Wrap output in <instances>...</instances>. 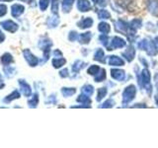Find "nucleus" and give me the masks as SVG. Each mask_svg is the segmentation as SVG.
<instances>
[{"mask_svg": "<svg viewBox=\"0 0 158 148\" xmlns=\"http://www.w3.org/2000/svg\"><path fill=\"white\" fill-rule=\"evenodd\" d=\"M138 47L144 51L149 54V56H155L157 53V47L156 43L152 41H148V39H143L139 43H138Z\"/></svg>", "mask_w": 158, "mask_h": 148, "instance_id": "obj_1", "label": "nucleus"}, {"mask_svg": "<svg viewBox=\"0 0 158 148\" xmlns=\"http://www.w3.org/2000/svg\"><path fill=\"white\" fill-rule=\"evenodd\" d=\"M136 94V89L133 85H130L128 87H127L125 89V91L123 93V104H128L130 102H131L135 97Z\"/></svg>", "mask_w": 158, "mask_h": 148, "instance_id": "obj_2", "label": "nucleus"}, {"mask_svg": "<svg viewBox=\"0 0 158 148\" xmlns=\"http://www.w3.org/2000/svg\"><path fill=\"white\" fill-rule=\"evenodd\" d=\"M139 82L141 83V85L143 86V88H144L145 90L147 91V93L150 94L152 86H151V83H150V73H149V71L147 70V69H143V70H142L141 79H140Z\"/></svg>", "mask_w": 158, "mask_h": 148, "instance_id": "obj_3", "label": "nucleus"}, {"mask_svg": "<svg viewBox=\"0 0 158 148\" xmlns=\"http://www.w3.org/2000/svg\"><path fill=\"white\" fill-rule=\"evenodd\" d=\"M23 56H24V58L26 59V61L28 62V64L30 66H32V67H35V66H37L38 65V63H39V58L36 56H34V54L30 51V49L26 48V49H24L23 51Z\"/></svg>", "mask_w": 158, "mask_h": 148, "instance_id": "obj_4", "label": "nucleus"}, {"mask_svg": "<svg viewBox=\"0 0 158 148\" xmlns=\"http://www.w3.org/2000/svg\"><path fill=\"white\" fill-rule=\"evenodd\" d=\"M52 43L48 39H44L41 42L39 43V47L43 49L44 51V60L48 59L49 56V52H51V47H52Z\"/></svg>", "mask_w": 158, "mask_h": 148, "instance_id": "obj_5", "label": "nucleus"}, {"mask_svg": "<svg viewBox=\"0 0 158 148\" xmlns=\"http://www.w3.org/2000/svg\"><path fill=\"white\" fill-rule=\"evenodd\" d=\"M0 25L2 26L4 30H6L9 33H15L18 30V24H16L12 20H5L0 23Z\"/></svg>", "mask_w": 158, "mask_h": 148, "instance_id": "obj_6", "label": "nucleus"}, {"mask_svg": "<svg viewBox=\"0 0 158 148\" xmlns=\"http://www.w3.org/2000/svg\"><path fill=\"white\" fill-rule=\"evenodd\" d=\"M125 46H126V42L123 41V39L118 38V37H115V38H113L111 44L110 46H108L107 48H108V51H112V49H115V48L123 47Z\"/></svg>", "mask_w": 158, "mask_h": 148, "instance_id": "obj_7", "label": "nucleus"}, {"mask_svg": "<svg viewBox=\"0 0 158 148\" xmlns=\"http://www.w3.org/2000/svg\"><path fill=\"white\" fill-rule=\"evenodd\" d=\"M19 85L25 97H30L32 95V88L26 81L23 80V79H19Z\"/></svg>", "mask_w": 158, "mask_h": 148, "instance_id": "obj_8", "label": "nucleus"}, {"mask_svg": "<svg viewBox=\"0 0 158 148\" xmlns=\"http://www.w3.org/2000/svg\"><path fill=\"white\" fill-rule=\"evenodd\" d=\"M25 11V7L24 5L21 4H13L11 7V15L14 18H18L24 13Z\"/></svg>", "mask_w": 158, "mask_h": 148, "instance_id": "obj_9", "label": "nucleus"}, {"mask_svg": "<svg viewBox=\"0 0 158 148\" xmlns=\"http://www.w3.org/2000/svg\"><path fill=\"white\" fill-rule=\"evenodd\" d=\"M115 28H116V30L117 31H118V32H122V33H123V34H128V31H130V24H127V23H126V22H123V21H118V22H116V24H115Z\"/></svg>", "mask_w": 158, "mask_h": 148, "instance_id": "obj_10", "label": "nucleus"}, {"mask_svg": "<svg viewBox=\"0 0 158 148\" xmlns=\"http://www.w3.org/2000/svg\"><path fill=\"white\" fill-rule=\"evenodd\" d=\"M111 75L114 79H116L118 81H123V80H125V78H126L125 71L121 70V69H112Z\"/></svg>", "mask_w": 158, "mask_h": 148, "instance_id": "obj_11", "label": "nucleus"}, {"mask_svg": "<svg viewBox=\"0 0 158 148\" xmlns=\"http://www.w3.org/2000/svg\"><path fill=\"white\" fill-rule=\"evenodd\" d=\"M77 8L81 12H87L91 8V4L88 0H78L77 1Z\"/></svg>", "mask_w": 158, "mask_h": 148, "instance_id": "obj_12", "label": "nucleus"}, {"mask_svg": "<svg viewBox=\"0 0 158 148\" xmlns=\"http://www.w3.org/2000/svg\"><path fill=\"white\" fill-rule=\"evenodd\" d=\"M135 47H133L132 46L128 47L127 51L123 53V56L126 57V59L128 62L132 61V59L135 58Z\"/></svg>", "mask_w": 158, "mask_h": 148, "instance_id": "obj_13", "label": "nucleus"}, {"mask_svg": "<svg viewBox=\"0 0 158 148\" xmlns=\"http://www.w3.org/2000/svg\"><path fill=\"white\" fill-rule=\"evenodd\" d=\"M109 64L113 66H122L125 64V62H123L122 58L118 57L116 56H109Z\"/></svg>", "mask_w": 158, "mask_h": 148, "instance_id": "obj_14", "label": "nucleus"}, {"mask_svg": "<svg viewBox=\"0 0 158 148\" xmlns=\"http://www.w3.org/2000/svg\"><path fill=\"white\" fill-rule=\"evenodd\" d=\"M78 27L81 28V29H87V28H90L92 25H93V20L91 18H84L82 19L80 22H78Z\"/></svg>", "mask_w": 158, "mask_h": 148, "instance_id": "obj_15", "label": "nucleus"}, {"mask_svg": "<svg viewBox=\"0 0 158 148\" xmlns=\"http://www.w3.org/2000/svg\"><path fill=\"white\" fill-rule=\"evenodd\" d=\"M19 98H20V93H19V91L14 90L11 94H10V95L6 96V97L3 99V102L5 104H8L10 102H12L13 100H16V99H19Z\"/></svg>", "mask_w": 158, "mask_h": 148, "instance_id": "obj_16", "label": "nucleus"}, {"mask_svg": "<svg viewBox=\"0 0 158 148\" xmlns=\"http://www.w3.org/2000/svg\"><path fill=\"white\" fill-rule=\"evenodd\" d=\"M74 0H62V10L64 13H69L73 6Z\"/></svg>", "mask_w": 158, "mask_h": 148, "instance_id": "obj_17", "label": "nucleus"}, {"mask_svg": "<svg viewBox=\"0 0 158 148\" xmlns=\"http://www.w3.org/2000/svg\"><path fill=\"white\" fill-rule=\"evenodd\" d=\"M12 62H13V56L10 53L6 52L1 56V63L4 66L10 65V63H12Z\"/></svg>", "mask_w": 158, "mask_h": 148, "instance_id": "obj_18", "label": "nucleus"}, {"mask_svg": "<svg viewBox=\"0 0 158 148\" xmlns=\"http://www.w3.org/2000/svg\"><path fill=\"white\" fill-rule=\"evenodd\" d=\"M91 37H92L91 33H84V34L79 35L78 39H79V42H80V43L86 44V43H88L89 42H90Z\"/></svg>", "mask_w": 158, "mask_h": 148, "instance_id": "obj_19", "label": "nucleus"}, {"mask_svg": "<svg viewBox=\"0 0 158 148\" xmlns=\"http://www.w3.org/2000/svg\"><path fill=\"white\" fill-rule=\"evenodd\" d=\"M66 63V60L62 57H56L52 59V65L54 68H59Z\"/></svg>", "mask_w": 158, "mask_h": 148, "instance_id": "obj_20", "label": "nucleus"}, {"mask_svg": "<svg viewBox=\"0 0 158 148\" xmlns=\"http://www.w3.org/2000/svg\"><path fill=\"white\" fill-rule=\"evenodd\" d=\"M98 30H99V31H100L101 33L107 35L109 32H110L111 28H110V25H109V24H107V23H105V22H102V23L99 24Z\"/></svg>", "mask_w": 158, "mask_h": 148, "instance_id": "obj_21", "label": "nucleus"}, {"mask_svg": "<svg viewBox=\"0 0 158 148\" xmlns=\"http://www.w3.org/2000/svg\"><path fill=\"white\" fill-rule=\"evenodd\" d=\"M77 102L82 103V104H84V105H88V106H90V104H91L90 98H89V96L85 95V94H82V95L79 96L77 98Z\"/></svg>", "mask_w": 158, "mask_h": 148, "instance_id": "obj_22", "label": "nucleus"}, {"mask_svg": "<svg viewBox=\"0 0 158 148\" xmlns=\"http://www.w3.org/2000/svg\"><path fill=\"white\" fill-rule=\"evenodd\" d=\"M4 72L8 78H11L15 75V73H16V69L10 65H7V66H4Z\"/></svg>", "mask_w": 158, "mask_h": 148, "instance_id": "obj_23", "label": "nucleus"}, {"mask_svg": "<svg viewBox=\"0 0 158 148\" xmlns=\"http://www.w3.org/2000/svg\"><path fill=\"white\" fill-rule=\"evenodd\" d=\"M59 23V19H58V15H56L54 17H52L48 19V27L49 28H54L56 27Z\"/></svg>", "mask_w": 158, "mask_h": 148, "instance_id": "obj_24", "label": "nucleus"}, {"mask_svg": "<svg viewBox=\"0 0 158 148\" xmlns=\"http://www.w3.org/2000/svg\"><path fill=\"white\" fill-rule=\"evenodd\" d=\"M76 90L75 88H62L61 89V93L64 97H70L73 94H75Z\"/></svg>", "mask_w": 158, "mask_h": 148, "instance_id": "obj_25", "label": "nucleus"}, {"mask_svg": "<svg viewBox=\"0 0 158 148\" xmlns=\"http://www.w3.org/2000/svg\"><path fill=\"white\" fill-rule=\"evenodd\" d=\"M38 104H39V96L38 94H35L31 100L28 101V105L30 108H36L38 106Z\"/></svg>", "mask_w": 158, "mask_h": 148, "instance_id": "obj_26", "label": "nucleus"}, {"mask_svg": "<svg viewBox=\"0 0 158 148\" xmlns=\"http://www.w3.org/2000/svg\"><path fill=\"white\" fill-rule=\"evenodd\" d=\"M106 78V71L105 69H100L99 72L97 73V75L95 77V81L96 82H102L103 80H105Z\"/></svg>", "mask_w": 158, "mask_h": 148, "instance_id": "obj_27", "label": "nucleus"}, {"mask_svg": "<svg viewBox=\"0 0 158 148\" xmlns=\"http://www.w3.org/2000/svg\"><path fill=\"white\" fill-rule=\"evenodd\" d=\"M84 64H85V63L82 62L81 60H76L72 65V71L75 72V73L79 72V70H80V69L84 66Z\"/></svg>", "mask_w": 158, "mask_h": 148, "instance_id": "obj_28", "label": "nucleus"}, {"mask_svg": "<svg viewBox=\"0 0 158 148\" xmlns=\"http://www.w3.org/2000/svg\"><path fill=\"white\" fill-rule=\"evenodd\" d=\"M82 94H85L87 96H91L94 92V88L91 85H85L82 87Z\"/></svg>", "mask_w": 158, "mask_h": 148, "instance_id": "obj_29", "label": "nucleus"}, {"mask_svg": "<svg viewBox=\"0 0 158 148\" xmlns=\"http://www.w3.org/2000/svg\"><path fill=\"white\" fill-rule=\"evenodd\" d=\"M94 59H95V60L100 61V62L105 61V60H104V51H103V49H101V48L97 49V51L95 53V56H94Z\"/></svg>", "mask_w": 158, "mask_h": 148, "instance_id": "obj_30", "label": "nucleus"}, {"mask_svg": "<svg viewBox=\"0 0 158 148\" xmlns=\"http://www.w3.org/2000/svg\"><path fill=\"white\" fill-rule=\"evenodd\" d=\"M141 27V20L139 19H135V20H132V21L130 23V28L132 30H136L138 28Z\"/></svg>", "mask_w": 158, "mask_h": 148, "instance_id": "obj_31", "label": "nucleus"}, {"mask_svg": "<svg viewBox=\"0 0 158 148\" xmlns=\"http://www.w3.org/2000/svg\"><path fill=\"white\" fill-rule=\"evenodd\" d=\"M106 95H107V89H106V88H100V89L98 90V95H97L96 100H97L98 102H100Z\"/></svg>", "mask_w": 158, "mask_h": 148, "instance_id": "obj_32", "label": "nucleus"}, {"mask_svg": "<svg viewBox=\"0 0 158 148\" xmlns=\"http://www.w3.org/2000/svg\"><path fill=\"white\" fill-rule=\"evenodd\" d=\"M98 16L100 19H109V18H111V14L109 13L107 10H99L98 11Z\"/></svg>", "mask_w": 158, "mask_h": 148, "instance_id": "obj_33", "label": "nucleus"}, {"mask_svg": "<svg viewBox=\"0 0 158 148\" xmlns=\"http://www.w3.org/2000/svg\"><path fill=\"white\" fill-rule=\"evenodd\" d=\"M52 12L53 15L58 14V0H52Z\"/></svg>", "mask_w": 158, "mask_h": 148, "instance_id": "obj_34", "label": "nucleus"}, {"mask_svg": "<svg viewBox=\"0 0 158 148\" xmlns=\"http://www.w3.org/2000/svg\"><path fill=\"white\" fill-rule=\"evenodd\" d=\"M48 4H49V0H40V2H39L40 9H41L42 11H46Z\"/></svg>", "mask_w": 158, "mask_h": 148, "instance_id": "obj_35", "label": "nucleus"}, {"mask_svg": "<svg viewBox=\"0 0 158 148\" xmlns=\"http://www.w3.org/2000/svg\"><path fill=\"white\" fill-rule=\"evenodd\" d=\"M99 70H100V68H99L98 65H92V66L89 67L88 73L91 74V75H96V74L99 72Z\"/></svg>", "mask_w": 158, "mask_h": 148, "instance_id": "obj_36", "label": "nucleus"}, {"mask_svg": "<svg viewBox=\"0 0 158 148\" xmlns=\"http://www.w3.org/2000/svg\"><path fill=\"white\" fill-rule=\"evenodd\" d=\"M157 6H158V3L156 1H151L149 3V10L153 14H156V12H157Z\"/></svg>", "mask_w": 158, "mask_h": 148, "instance_id": "obj_37", "label": "nucleus"}, {"mask_svg": "<svg viewBox=\"0 0 158 148\" xmlns=\"http://www.w3.org/2000/svg\"><path fill=\"white\" fill-rule=\"evenodd\" d=\"M100 41H101V43H102L103 46H105V47H108V46H109V43H108V37H107V35L103 34L102 36L100 37Z\"/></svg>", "mask_w": 158, "mask_h": 148, "instance_id": "obj_38", "label": "nucleus"}, {"mask_svg": "<svg viewBox=\"0 0 158 148\" xmlns=\"http://www.w3.org/2000/svg\"><path fill=\"white\" fill-rule=\"evenodd\" d=\"M7 13V6L4 4H0V17H3Z\"/></svg>", "mask_w": 158, "mask_h": 148, "instance_id": "obj_39", "label": "nucleus"}, {"mask_svg": "<svg viewBox=\"0 0 158 148\" xmlns=\"http://www.w3.org/2000/svg\"><path fill=\"white\" fill-rule=\"evenodd\" d=\"M114 104H115V102L113 100H108L104 103L102 106H100V108H112L114 106Z\"/></svg>", "mask_w": 158, "mask_h": 148, "instance_id": "obj_40", "label": "nucleus"}, {"mask_svg": "<svg viewBox=\"0 0 158 148\" xmlns=\"http://www.w3.org/2000/svg\"><path fill=\"white\" fill-rule=\"evenodd\" d=\"M69 41H71V42H74V41H76V39H78V35L76 32H70L69 33Z\"/></svg>", "mask_w": 158, "mask_h": 148, "instance_id": "obj_41", "label": "nucleus"}, {"mask_svg": "<svg viewBox=\"0 0 158 148\" xmlns=\"http://www.w3.org/2000/svg\"><path fill=\"white\" fill-rule=\"evenodd\" d=\"M59 75H60V77H62V78H65V77H67L68 76V70L65 68V69H62V70L59 72Z\"/></svg>", "mask_w": 158, "mask_h": 148, "instance_id": "obj_42", "label": "nucleus"}, {"mask_svg": "<svg viewBox=\"0 0 158 148\" xmlns=\"http://www.w3.org/2000/svg\"><path fill=\"white\" fill-rule=\"evenodd\" d=\"M106 1H107V0H97L96 3L98 5H100V6H105V5H106Z\"/></svg>", "mask_w": 158, "mask_h": 148, "instance_id": "obj_43", "label": "nucleus"}, {"mask_svg": "<svg viewBox=\"0 0 158 148\" xmlns=\"http://www.w3.org/2000/svg\"><path fill=\"white\" fill-rule=\"evenodd\" d=\"M53 54H54V56L56 57H57V56H59V57H62V53L58 51V49H56V51H54V52H53Z\"/></svg>", "mask_w": 158, "mask_h": 148, "instance_id": "obj_44", "label": "nucleus"}, {"mask_svg": "<svg viewBox=\"0 0 158 148\" xmlns=\"http://www.w3.org/2000/svg\"><path fill=\"white\" fill-rule=\"evenodd\" d=\"M5 39V35L2 33V31L0 30V43H3Z\"/></svg>", "mask_w": 158, "mask_h": 148, "instance_id": "obj_45", "label": "nucleus"}, {"mask_svg": "<svg viewBox=\"0 0 158 148\" xmlns=\"http://www.w3.org/2000/svg\"><path fill=\"white\" fill-rule=\"evenodd\" d=\"M5 87V85H4V83H2V82H0V90H1V89H3Z\"/></svg>", "mask_w": 158, "mask_h": 148, "instance_id": "obj_46", "label": "nucleus"}, {"mask_svg": "<svg viewBox=\"0 0 158 148\" xmlns=\"http://www.w3.org/2000/svg\"><path fill=\"white\" fill-rule=\"evenodd\" d=\"M20 1H23V2H28V3H30V2H31V0H20Z\"/></svg>", "mask_w": 158, "mask_h": 148, "instance_id": "obj_47", "label": "nucleus"}, {"mask_svg": "<svg viewBox=\"0 0 158 148\" xmlns=\"http://www.w3.org/2000/svg\"><path fill=\"white\" fill-rule=\"evenodd\" d=\"M3 80V78H2V75H1V73H0V82H2Z\"/></svg>", "mask_w": 158, "mask_h": 148, "instance_id": "obj_48", "label": "nucleus"}, {"mask_svg": "<svg viewBox=\"0 0 158 148\" xmlns=\"http://www.w3.org/2000/svg\"><path fill=\"white\" fill-rule=\"evenodd\" d=\"M0 1H7V2H10V1H12V0H0Z\"/></svg>", "mask_w": 158, "mask_h": 148, "instance_id": "obj_49", "label": "nucleus"}, {"mask_svg": "<svg viewBox=\"0 0 158 148\" xmlns=\"http://www.w3.org/2000/svg\"><path fill=\"white\" fill-rule=\"evenodd\" d=\"M155 41H156V43H157V44H158V37H157V38H156V39H155Z\"/></svg>", "mask_w": 158, "mask_h": 148, "instance_id": "obj_50", "label": "nucleus"}]
</instances>
